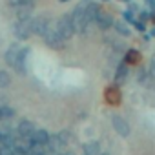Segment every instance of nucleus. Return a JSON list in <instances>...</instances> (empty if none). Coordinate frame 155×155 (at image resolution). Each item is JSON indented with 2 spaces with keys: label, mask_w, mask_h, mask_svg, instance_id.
<instances>
[{
  "label": "nucleus",
  "mask_w": 155,
  "mask_h": 155,
  "mask_svg": "<svg viewBox=\"0 0 155 155\" xmlns=\"http://www.w3.org/2000/svg\"><path fill=\"white\" fill-rule=\"evenodd\" d=\"M99 155H110V153H108V151H104V153H102V151H101V153H99Z\"/></svg>",
  "instance_id": "obj_25"
},
{
  "label": "nucleus",
  "mask_w": 155,
  "mask_h": 155,
  "mask_svg": "<svg viewBox=\"0 0 155 155\" xmlns=\"http://www.w3.org/2000/svg\"><path fill=\"white\" fill-rule=\"evenodd\" d=\"M113 28H115V31L120 35V37H130L131 35V31H130V28H128V24L126 22H113Z\"/></svg>",
  "instance_id": "obj_16"
},
{
  "label": "nucleus",
  "mask_w": 155,
  "mask_h": 155,
  "mask_svg": "<svg viewBox=\"0 0 155 155\" xmlns=\"http://www.w3.org/2000/svg\"><path fill=\"white\" fill-rule=\"evenodd\" d=\"M137 20H140V22L151 20V15H150V11H139V18H137Z\"/></svg>",
  "instance_id": "obj_21"
},
{
  "label": "nucleus",
  "mask_w": 155,
  "mask_h": 155,
  "mask_svg": "<svg viewBox=\"0 0 155 155\" xmlns=\"http://www.w3.org/2000/svg\"><path fill=\"white\" fill-rule=\"evenodd\" d=\"M144 4H146L148 11H155V0H144Z\"/></svg>",
  "instance_id": "obj_23"
},
{
  "label": "nucleus",
  "mask_w": 155,
  "mask_h": 155,
  "mask_svg": "<svg viewBox=\"0 0 155 155\" xmlns=\"http://www.w3.org/2000/svg\"><path fill=\"white\" fill-rule=\"evenodd\" d=\"M148 73H150V77H151V79H153V82H155V57H151V60H150Z\"/></svg>",
  "instance_id": "obj_20"
},
{
  "label": "nucleus",
  "mask_w": 155,
  "mask_h": 155,
  "mask_svg": "<svg viewBox=\"0 0 155 155\" xmlns=\"http://www.w3.org/2000/svg\"><path fill=\"white\" fill-rule=\"evenodd\" d=\"M57 137L60 139V142H62L64 146H69V144L73 142V135H71V131H68V130H64V131L57 133Z\"/></svg>",
  "instance_id": "obj_18"
},
{
  "label": "nucleus",
  "mask_w": 155,
  "mask_h": 155,
  "mask_svg": "<svg viewBox=\"0 0 155 155\" xmlns=\"http://www.w3.org/2000/svg\"><path fill=\"white\" fill-rule=\"evenodd\" d=\"M51 22L48 17H33L31 18V31L33 35H38V37H44V33L49 29Z\"/></svg>",
  "instance_id": "obj_4"
},
{
  "label": "nucleus",
  "mask_w": 155,
  "mask_h": 155,
  "mask_svg": "<svg viewBox=\"0 0 155 155\" xmlns=\"http://www.w3.org/2000/svg\"><path fill=\"white\" fill-rule=\"evenodd\" d=\"M104 97H106V101H108L110 104H120V90H119L117 86H110V88L106 90Z\"/></svg>",
  "instance_id": "obj_12"
},
{
  "label": "nucleus",
  "mask_w": 155,
  "mask_h": 155,
  "mask_svg": "<svg viewBox=\"0 0 155 155\" xmlns=\"http://www.w3.org/2000/svg\"><path fill=\"white\" fill-rule=\"evenodd\" d=\"M49 131L48 130H42V128H37L35 131H33V135L28 139V144L29 146H46L48 144V140H49Z\"/></svg>",
  "instance_id": "obj_7"
},
{
  "label": "nucleus",
  "mask_w": 155,
  "mask_h": 155,
  "mask_svg": "<svg viewBox=\"0 0 155 155\" xmlns=\"http://www.w3.org/2000/svg\"><path fill=\"white\" fill-rule=\"evenodd\" d=\"M111 124H113V130H115L120 137H128V135H130V131H131V128H130L128 120H126L122 115H113Z\"/></svg>",
  "instance_id": "obj_8"
},
{
  "label": "nucleus",
  "mask_w": 155,
  "mask_h": 155,
  "mask_svg": "<svg viewBox=\"0 0 155 155\" xmlns=\"http://www.w3.org/2000/svg\"><path fill=\"white\" fill-rule=\"evenodd\" d=\"M148 37H155V28H153V29H151V31L148 33Z\"/></svg>",
  "instance_id": "obj_24"
},
{
  "label": "nucleus",
  "mask_w": 155,
  "mask_h": 155,
  "mask_svg": "<svg viewBox=\"0 0 155 155\" xmlns=\"http://www.w3.org/2000/svg\"><path fill=\"white\" fill-rule=\"evenodd\" d=\"M93 22H95L101 29H104V31H106V29L113 28V22H115V20H113V17H111L108 11H102V9H101V11L97 13V17H95V20H93Z\"/></svg>",
  "instance_id": "obj_10"
},
{
  "label": "nucleus",
  "mask_w": 155,
  "mask_h": 155,
  "mask_svg": "<svg viewBox=\"0 0 155 155\" xmlns=\"http://www.w3.org/2000/svg\"><path fill=\"white\" fill-rule=\"evenodd\" d=\"M128 77H130V66L128 64H117V69H115V82L122 84L124 81H128Z\"/></svg>",
  "instance_id": "obj_11"
},
{
  "label": "nucleus",
  "mask_w": 155,
  "mask_h": 155,
  "mask_svg": "<svg viewBox=\"0 0 155 155\" xmlns=\"http://www.w3.org/2000/svg\"><path fill=\"white\" fill-rule=\"evenodd\" d=\"M82 148H84V155H99V153H101V144H99V140H90V142H86Z\"/></svg>",
  "instance_id": "obj_14"
},
{
  "label": "nucleus",
  "mask_w": 155,
  "mask_h": 155,
  "mask_svg": "<svg viewBox=\"0 0 155 155\" xmlns=\"http://www.w3.org/2000/svg\"><path fill=\"white\" fill-rule=\"evenodd\" d=\"M139 62H140V53H139L137 49H128V51L124 53V64H128V66L133 64V66H135V64H139Z\"/></svg>",
  "instance_id": "obj_13"
},
{
  "label": "nucleus",
  "mask_w": 155,
  "mask_h": 155,
  "mask_svg": "<svg viewBox=\"0 0 155 155\" xmlns=\"http://www.w3.org/2000/svg\"><path fill=\"white\" fill-rule=\"evenodd\" d=\"M44 42L49 46V48H53V49H60V48H64V40L60 38V35L57 33V29H55V26H49V29L44 33Z\"/></svg>",
  "instance_id": "obj_3"
},
{
  "label": "nucleus",
  "mask_w": 155,
  "mask_h": 155,
  "mask_svg": "<svg viewBox=\"0 0 155 155\" xmlns=\"http://www.w3.org/2000/svg\"><path fill=\"white\" fill-rule=\"evenodd\" d=\"M57 33L60 35L62 40H69L75 37V28H73V20H71V15H62L58 20H57V26H55Z\"/></svg>",
  "instance_id": "obj_1"
},
{
  "label": "nucleus",
  "mask_w": 155,
  "mask_h": 155,
  "mask_svg": "<svg viewBox=\"0 0 155 155\" xmlns=\"http://www.w3.org/2000/svg\"><path fill=\"white\" fill-rule=\"evenodd\" d=\"M60 2H68V0H60Z\"/></svg>",
  "instance_id": "obj_27"
},
{
  "label": "nucleus",
  "mask_w": 155,
  "mask_h": 155,
  "mask_svg": "<svg viewBox=\"0 0 155 155\" xmlns=\"http://www.w3.org/2000/svg\"><path fill=\"white\" fill-rule=\"evenodd\" d=\"M20 49H22L20 44H11V46L8 48V51L4 53V62H6L9 68H13V69H15V66H17V62H18V53H20Z\"/></svg>",
  "instance_id": "obj_9"
},
{
  "label": "nucleus",
  "mask_w": 155,
  "mask_h": 155,
  "mask_svg": "<svg viewBox=\"0 0 155 155\" xmlns=\"http://www.w3.org/2000/svg\"><path fill=\"white\" fill-rule=\"evenodd\" d=\"M131 26H133V28H137V31H140V33H144V31H146V24H144V22H140V20H135Z\"/></svg>",
  "instance_id": "obj_22"
},
{
  "label": "nucleus",
  "mask_w": 155,
  "mask_h": 155,
  "mask_svg": "<svg viewBox=\"0 0 155 155\" xmlns=\"http://www.w3.org/2000/svg\"><path fill=\"white\" fill-rule=\"evenodd\" d=\"M122 18H124V22H126V24H133V22L137 20V17H135L131 11H128V9H126V11H122Z\"/></svg>",
  "instance_id": "obj_19"
},
{
  "label": "nucleus",
  "mask_w": 155,
  "mask_h": 155,
  "mask_svg": "<svg viewBox=\"0 0 155 155\" xmlns=\"http://www.w3.org/2000/svg\"><path fill=\"white\" fill-rule=\"evenodd\" d=\"M31 35H33V31H31V18L18 20L17 26H15V37L18 40H28Z\"/></svg>",
  "instance_id": "obj_5"
},
{
  "label": "nucleus",
  "mask_w": 155,
  "mask_h": 155,
  "mask_svg": "<svg viewBox=\"0 0 155 155\" xmlns=\"http://www.w3.org/2000/svg\"><path fill=\"white\" fill-rule=\"evenodd\" d=\"M35 130H37V124H35L33 120H29V119H22V120L17 124V135H18L20 139H26V140L33 135Z\"/></svg>",
  "instance_id": "obj_6"
},
{
  "label": "nucleus",
  "mask_w": 155,
  "mask_h": 155,
  "mask_svg": "<svg viewBox=\"0 0 155 155\" xmlns=\"http://www.w3.org/2000/svg\"><path fill=\"white\" fill-rule=\"evenodd\" d=\"M71 20H73V28H75V33H86V29L90 28V20H88V17L84 15V11H81V9H73L71 13Z\"/></svg>",
  "instance_id": "obj_2"
},
{
  "label": "nucleus",
  "mask_w": 155,
  "mask_h": 155,
  "mask_svg": "<svg viewBox=\"0 0 155 155\" xmlns=\"http://www.w3.org/2000/svg\"><path fill=\"white\" fill-rule=\"evenodd\" d=\"M15 117V110L8 104H0V120H9Z\"/></svg>",
  "instance_id": "obj_15"
},
{
  "label": "nucleus",
  "mask_w": 155,
  "mask_h": 155,
  "mask_svg": "<svg viewBox=\"0 0 155 155\" xmlns=\"http://www.w3.org/2000/svg\"><path fill=\"white\" fill-rule=\"evenodd\" d=\"M11 84V75L6 69H0V88H9Z\"/></svg>",
  "instance_id": "obj_17"
},
{
  "label": "nucleus",
  "mask_w": 155,
  "mask_h": 155,
  "mask_svg": "<svg viewBox=\"0 0 155 155\" xmlns=\"http://www.w3.org/2000/svg\"><path fill=\"white\" fill-rule=\"evenodd\" d=\"M151 20H153V22H155V17H151Z\"/></svg>",
  "instance_id": "obj_26"
}]
</instances>
